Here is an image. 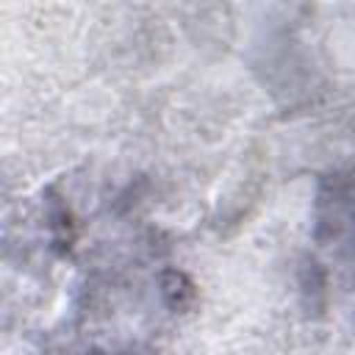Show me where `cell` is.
Returning <instances> with one entry per match:
<instances>
[{"instance_id": "1", "label": "cell", "mask_w": 355, "mask_h": 355, "mask_svg": "<svg viewBox=\"0 0 355 355\" xmlns=\"http://www.w3.org/2000/svg\"><path fill=\"white\" fill-rule=\"evenodd\" d=\"M319 227L327 247L355 261V172L336 175L319 197Z\"/></svg>"}]
</instances>
